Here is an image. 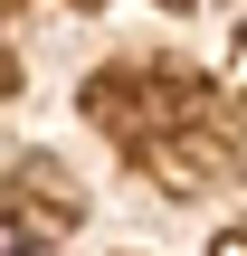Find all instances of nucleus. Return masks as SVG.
Here are the masks:
<instances>
[]
</instances>
